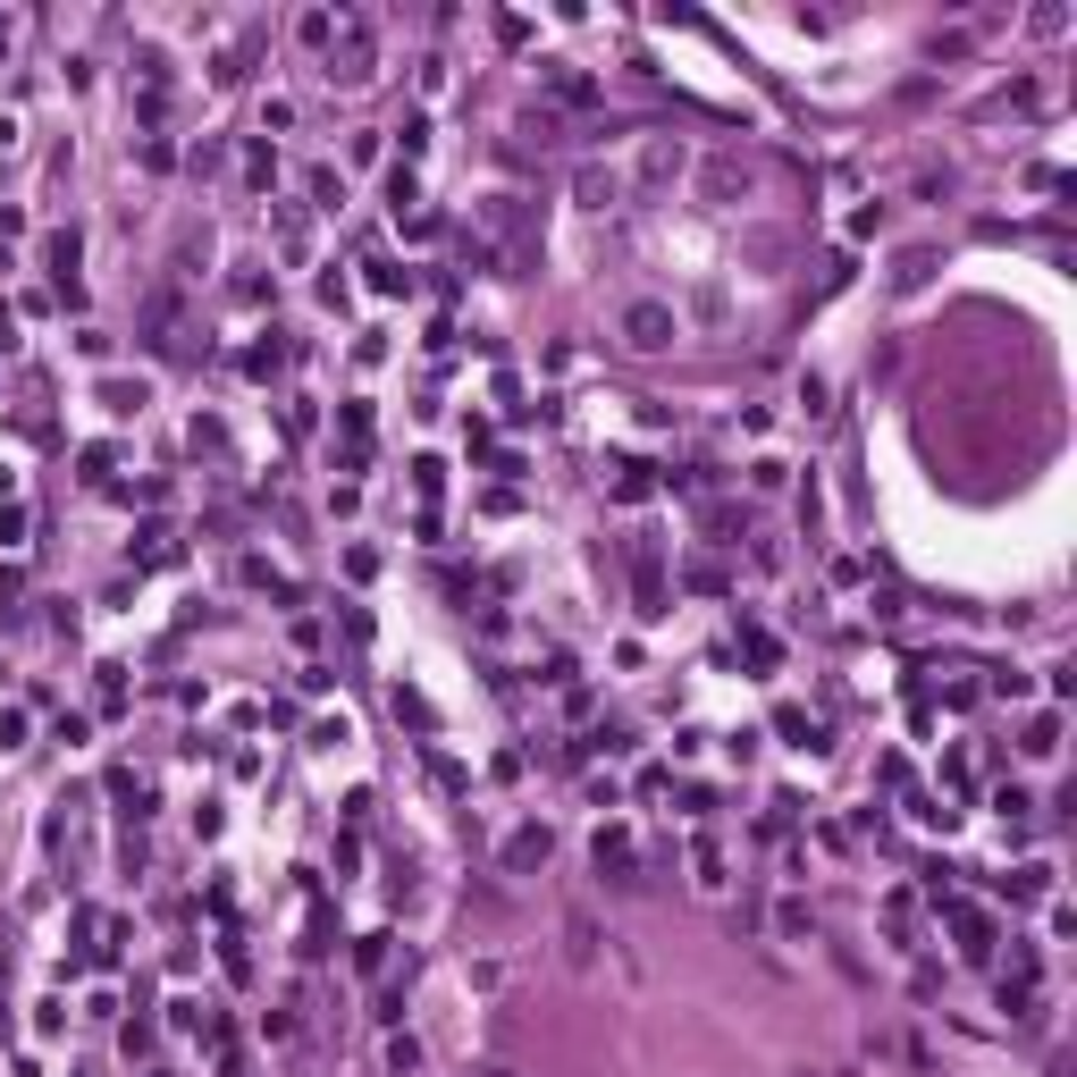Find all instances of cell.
Listing matches in <instances>:
<instances>
[{"mask_svg":"<svg viewBox=\"0 0 1077 1077\" xmlns=\"http://www.w3.org/2000/svg\"><path fill=\"white\" fill-rule=\"evenodd\" d=\"M673 337H682V312H673V304H657V295L623 304V346L632 354H666Z\"/></svg>","mask_w":1077,"mask_h":1077,"instance_id":"6da1fadb","label":"cell"},{"mask_svg":"<svg viewBox=\"0 0 1077 1077\" xmlns=\"http://www.w3.org/2000/svg\"><path fill=\"white\" fill-rule=\"evenodd\" d=\"M497 858H506V876H538V867H547V858H556V833H547V825H513L506 842H497Z\"/></svg>","mask_w":1077,"mask_h":1077,"instance_id":"7a4b0ae2","label":"cell"},{"mask_svg":"<svg viewBox=\"0 0 1077 1077\" xmlns=\"http://www.w3.org/2000/svg\"><path fill=\"white\" fill-rule=\"evenodd\" d=\"M682 144H673V135H648V144H640V186H673V177H682Z\"/></svg>","mask_w":1077,"mask_h":1077,"instance_id":"3957f363","label":"cell"},{"mask_svg":"<svg viewBox=\"0 0 1077 1077\" xmlns=\"http://www.w3.org/2000/svg\"><path fill=\"white\" fill-rule=\"evenodd\" d=\"M590 858H598V876H632V833H623V825H598Z\"/></svg>","mask_w":1077,"mask_h":1077,"instance_id":"277c9868","label":"cell"},{"mask_svg":"<svg viewBox=\"0 0 1077 1077\" xmlns=\"http://www.w3.org/2000/svg\"><path fill=\"white\" fill-rule=\"evenodd\" d=\"M572 194H581V211H606V202L623 194V177H615V169H581V177H572Z\"/></svg>","mask_w":1077,"mask_h":1077,"instance_id":"5b68a950","label":"cell"},{"mask_svg":"<svg viewBox=\"0 0 1077 1077\" xmlns=\"http://www.w3.org/2000/svg\"><path fill=\"white\" fill-rule=\"evenodd\" d=\"M1018 750H1027V758L1044 766V758H1061V716H1036V725H1027V741H1018Z\"/></svg>","mask_w":1077,"mask_h":1077,"instance_id":"8992f818","label":"cell"},{"mask_svg":"<svg viewBox=\"0 0 1077 1077\" xmlns=\"http://www.w3.org/2000/svg\"><path fill=\"white\" fill-rule=\"evenodd\" d=\"M691 867H698V876H691L698 892H725V884H732V876H725V851H716V842H698V851H691Z\"/></svg>","mask_w":1077,"mask_h":1077,"instance_id":"52a82bcc","label":"cell"},{"mask_svg":"<svg viewBox=\"0 0 1077 1077\" xmlns=\"http://www.w3.org/2000/svg\"><path fill=\"white\" fill-rule=\"evenodd\" d=\"M960 951H968V960L993 951V918H985V909H960Z\"/></svg>","mask_w":1077,"mask_h":1077,"instance_id":"ba28073f","label":"cell"},{"mask_svg":"<svg viewBox=\"0 0 1077 1077\" xmlns=\"http://www.w3.org/2000/svg\"><path fill=\"white\" fill-rule=\"evenodd\" d=\"M26 741H34V716L26 707H0V758H17Z\"/></svg>","mask_w":1077,"mask_h":1077,"instance_id":"9c48e42d","label":"cell"},{"mask_svg":"<svg viewBox=\"0 0 1077 1077\" xmlns=\"http://www.w3.org/2000/svg\"><path fill=\"white\" fill-rule=\"evenodd\" d=\"M295 34H304L312 51H329V42H337V17H329V9H312V17H295Z\"/></svg>","mask_w":1077,"mask_h":1077,"instance_id":"30bf717a","label":"cell"},{"mask_svg":"<svg viewBox=\"0 0 1077 1077\" xmlns=\"http://www.w3.org/2000/svg\"><path fill=\"white\" fill-rule=\"evenodd\" d=\"M387 1069H396V1077L421 1069V1036H387Z\"/></svg>","mask_w":1077,"mask_h":1077,"instance_id":"8fae6325","label":"cell"},{"mask_svg":"<svg viewBox=\"0 0 1077 1077\" xmlns=\"http://www.w3.org/2000/svg\"><path fill=\"white\" fill-rule=\"evenodd\" d=\"M312 202H320V211H337V202H346V177H337V169H312Z\"/></svg>","mask_w":1077,"mask_h":1077,"instance_id":"7c38bea8","label":"cell"},{"mask_svg":"<svg viewBox=\"0 0 1077 1077\" xmlns=\"http://www.w3.org/2000/svg\"><path fill=\"white\" fill-rule=\"evenodd\" d=\"M101 396H110V412H144V380H110Z\"/></svg>","mask_w":1077,"mask_h":1077,"instance_id":"4fadbf2b","label":"cell"},{"mask_svg":"<svg viewBox=\"0 0 1077 1077\" xmlns=\"http://www.w3.org/2000/svg\"><path fill=\"white\" fill-rule=\"evenodd\" d=\"M0 547H26V506H17V497L0 506Z\"/></svg>","mask_w":1077,"mask_h":1077,"instance_id":"5bb4252c","label":"cell"},{"mask_svg":"<svg viewBox=\"0 0 1077 1077\" xmlns=\"http://www.w3.org/2000/svg\"><path fill=\"white\" fill-rule=\"evenodd\" d=\"M412 488H421V497H438V488H446V463H438V455H421V463H412Z\"/></svg>","mask_w":1077,"mask_h":1077,"instance_id":"9a60e30c","label":"cell"},{"mask_svg":"<svg viewBox=\"0 0 1077 1077\" xmlns=\"http://www.w3.org/2000/svg\"><path fill=\"white\" fill-rule=\"evenodd\" d=\"M76 253H85V245H76V227H67V236H51V278H67V270H76Z\"/></svg>","mask_w":1077,"mask_h":1077,"instance_id":"2e32d148","label":"cell"},{"mask_svg":"<svg viewBox=\"0 0 1077 1077\" xmlns=\"http://www.w3.org/2000/svg\"><path fill=\"white\" fill-rule=\"evenodd\" d=\"M144 565H177V538H169V531H144Z\"/></svg>","mask_w":1077,"mask_h":1077,"instance_id":"e0dca14e","label":"cell"},{"mask_svg":"<svg viewBox=\"0 0 1077 1077\" xmlns=\"http://www.w3.org/2000/svg\"><path fill=\"white\" fill-rule=\"evenodd\" d=\"M17 135H26V119H17V110H0V152H17Z\"/></svg>","mask_w":1077,"mask_h":1077,"instance_id":"ac0fdd59","label":"cell"},{"mask_svg":"<svg viewBox=\"0 0 1077 1077\" xmlns=\"http://www.w3.org/2000/svg\"><path fill=\"white\" fill-rule=\"evenodd\" d=\"M9 497H17V463H0V506H9Z\"/></svg>","mask_w":1077,"mask_h":1077,"instance_id":"d6986e66","label":"cell"},{"mask_svg":"<svg viewBox=\"0 0 1077 1077\" xmlns=\"http://www.w3.org/2000/svg\"><path fill=\"white\" fill-rule=\"evenodd\" d=\"M800 1077H825V1069H800Z\"/></svg>","mask_w":1077,"mask_h":1077,"instance_id":"ffe728a7","label":"cell"}]
</instances>
